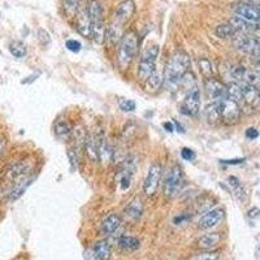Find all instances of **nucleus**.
I'll list each match as a JSON object with an SVG mask.
<instances>
[{
    "label": "nucleus",
    "instance_id": "f257e3e1",
    "mask_svg": "<svg viewBox=\"0 0 260 260\" xmlns=\"http://www.w3.org/2000/svg\"><path fill=\"white\" fill-rule=\"evenodd\" d=\"M191 61L189 55L184 51H177L169 59L164 72V82L169 86H176L181 83L182 78L186 73H189Z\"/></svg>",
    "mask_w": 260,
    "mask_h": 260
},
{
    "label": "nucleus",
    "instance_id": "f03ea898",
    "mask_svg": "<svg viewBox=\"0 0 260 260\" xmlns=\"http://www.w3.org/2000/svg\"><path fill=\"white\" fill-rule=\"evenodd\" d=\"M137 50H138L137 34L133 31H129L125 35H122L117 50V65L120 69L125 70L130 67L132 61L136 58Z\"/></svg>",
    "mask_w": 260,
    "mask_h": 260
},
{
    "label": "nucleus",
    "instance_id": "7ed1b4c3",
    "mask_svg": "<svg viewBox=\"0 0 260 260\" xmlns=\"http://www.w3.org/2000/svg\"><path fill=\"white\" fill-rule=\"evenodd\" d=\"M160 52V47L156 45H152L145 50L141 55L138 64V77L142 81H146L152 73L156 70V59Z\"/></svg>",
    "mask_w": 260,
    "mask_h": 260
},
{
    "label": "nucleus",
    "instance_id": "20e7f679",
    "mask_svg": "<svg viewBox=\"0 0 260 260\" xmlns=\"http://www.w3.org/2000/svg\"><path fill=\"white\" fill-rule=\"evenodd\" d=\"M89 13L91 20V36L94 38L98 45H102L106 39L107 27L103 22V11L102 6L98 2H93L89 6Z\"/></svg>",
    "mask_w": 260,
    "mask_h": 260
},
{
    "label": "nucleus",
    "instance_id": "39448f33",
    "mask_svg": "<svg viewBox=\"0 0 260 260\" xmlns=\"http://www.w3.org/2000/svg\"><path fill=\"white\" fill-rule=\"evenodd\" d=\"M182 169L180 165H173L168 172H166L165 179L163 182V191L166 198H175L180 193L182 188Z\"/></svg>",
    "mask_w": 260,
    "mask_h": 260
},
{
    "label": "nucleus",
    "instance_id": "423d86ee",
    "mask_svg": "<svg viewBox=\"0 0 260 260\" xmlns=\"http://www.w3.org/2000/svg\"><path fill=\"white\" fill-rule=\"evenodd\" d=\"M228 74L234 82L243 83V85L257 86L260 83V73L242 65H230L228 68Z\"/></svg>",
    "mask_w": 260,
    "mask_h": 260
},
{
    "label": "nucleus",
    "instance_id": "0eeeda50",
    "mask_svg": "<svg viewBox=\"0 0 260 260\" xmlns=\"http://www.w3.org/2000/svg\"><path fill=\"white\" fill-rule=\"evenodd\" d=\"M215 103L218 104L221 121L228 125H233L238 122V120L241 118V108H239L238 103L230 100L229 98L219 100V102H215Z\"/></svg>",
    "mask_w": 260,
    "mask_h": 260
},
{
    "label": "nucleus",
    "instance_id": "6e6552de",
    "mask_svg": "<svg viewBox=\"0 0 260 260\" xmlns=\"http://www.w3.org/2000/svg\"><path fill=\"white\" fill-rule=\"evenodd\" d=\"M232 43H233L234 49L238 50L239 52L247 54L248 56L254 55L260 49V40L245 33L234 34L232 36Z\"/></svg>",
    "mask_w": 260,
    "mask_h": 260
},
{
    "label": "nucleus",
    "instance_id": "1a4fd4ad",
    "mask_svg": "<svg viewBox=\"0 0 260 260\" xmlns=\"http://www.w3.org/2000/svg\"><path fill=\"white\" fill-rule=\"evenodd\" d=\"M161 179V166L159 164H152L148 168L147 176H146L145 182H143V193L148 197H151L156 193L159 188V182Z\"/></svg>",
    "mask_w": 260,
    "mask_h": 260
},
{
    "label": "nucleus",
    "instance_id": "9d476101",
    "mask_svg": "<svg viewBox=\"0 0 260 260\" xmlns=\"http://www.w3.org/2000/svg\"><path fill=\"white\" fill-rule=\"evenodd\" d=\"M200 109V91L197 86L188 91V95L182 103V113L188 116H195Z\"/></svg>",
    "mask_w": 260,
    "mask_h": 260
},
{
    "label": "nucleus",
    "instance_id": "9b49d317",
    "mask_svg": "<svg viewBox=\"0 0 260 260\" xmlns=\"http://www.w3.org/2000/svg\"><path fill=\"white\" fill-rule=\"evenodd\" d=\"M134 170H136V161H133V157H127L117 175V182L122 191H126L130 188Z\"/></svg>",
    "mask_w": 260,
    "mask_h": 260
},
{
    "label": "nucleus",
    "instance_id": "f8f14e48",
    "mask_svg": "<svg viewBox=\"0 0 260 260\" xmlns=\"http://www.w3.org/2000/svg\"><path fill=\"white\" fill-rule=\"evenodd\" d=\"M134 11H136V4L133 0H125L120 3L115 11V18H113L112 24L122 27V25L132 18Z\"/></svg>",
    "mask_w": 260,
    "mask_h": 260
},
{
    "label": "nucleus",
    "instance_id": "ddd939ff",
    "mask_svg": "<svg viewBox=\"0 0 260 260\" xmlns=\"http://www.w3.org/2000/svg\"><path fill=\"white\" fill-rule=\"evenodd\" d=\"M229 24L234 27L236 33H245L248 35L254 36L260 40V24H254V22H247L242 18L234 16L229 21Z\"/></svg>",
    "mask_w": 260,
    "mask_h": 260
},
{
    "label": "nucleus",
    "instance_id": "4468645a",
    "mask_svg": "<svg viewBox=\"0 0 260 260\" xmlns=\"http://www.w3.org/2000/svg\"><path fill=\"white\" fill-rule=\"evenodd\" d=\"M233 12L237 17L242 18L247 22H254V24H260V9L250 6L246 3H239L236 7H233Z\"/></svg>",
    "mask_w": 260,
    "mask_h": 260
},
{
    "label": "nucleus",
    "instance_id": "2eb2a0df",
    "mask_svg": "<svg viewBox=\"0 0 260 260\" xmlns=\"http://www.w3.org/2000/svg\"><path fill=\"white\" fill-rule=\"evenodd\" d=\"M206 90L212 102H219V100H223L225 99V98H228L227 86L223 85L220 81H218V79L213 78V77L207 78Z\"/></svg>",
    "mask_w": 260,
    "mask_h": 260
},
{
    "label": "nucleus",
    "instance_id": "dca6fc26",
    "mask_svg": "<svg viewBox=\"0 0 260 260\" xmlns=\"http://www.w3.org/2000/svg\"><path fill=\"white\" fill-rule=\"evenodd\" d=\"M224 218V211L221 208H213L207 211L204 215L200 218L199 220V228L200 229H211V228L216 227Z\"/></svg>",
    "mask_w": 260,
    "mask_h": 260
},
{
    "label": "nucleus",
    "instance_id": "f3484780",
    "mask_svg": "<svg viewBox=\"0 0 260 260\" xmlns=\"http://www.w3.org/2000/svg\"><path fill=\"white\" fill-rule=\"evenodd\" d=\"M242 86V102L246 106L251 107V108H256L260 104V90L256 86L252 85H243Z\"/></svg>",
    "mask_w": 260,
    "mask_h": 260
},
{
    "label": "nucleus",
    "instance_id": "a211bd4d",
    "mask_svg": "<svg viewBox=\"0 0 260 260\" xmlns=\"http://www.w3.org/2000/svg\"><path fill=\"white\" fill-rule=\"evenodd\" d=\"M98 145H99V137L89 136L85 141V151L90 161L98 163L99 161V151H98Z\"/></svg>",
    "mask_w": 260,
    "mask_h": 260
},
{
    "label": "nucleus",
    "instance_id": "6ab92c4d",
    "mask_svg": "<svg viewBox=\"0 0 260 260\" xmlns=\"http://www.w3.org/2000/svg\"><path fill=\"white\" fill-rule=\"evenodd\" d=\"M121 224V218L116 213H112V215L107 216L104 219V221L102 223V227H100V232L104 236H111L112 233H115L117 228Z\"/></svg>",
    "mask_w": 260,
    "mask_h": 260
},
{
    "label": "nucleus",
    "instance_id": "aec40b11",
    "mask_svg": "<svg viewBox=\"0 0 260 260\" xmlns=\"http://www.w3.org/2000/svg\"><path fill=\"white\" fill-rule=\"evenodd\" d=\"M143 213V203L141 200V198L136 197L132 202L129 203L125 208V216H126L129 220L136 221L138 220Z\"/></svg>",
    "mask_w": 260,
    "mask_h": 260
},
{
    "label": "nucleus",
    "instance_id": "412c9836",
    "mask_svg": "<svg viewBox=\"0 0 260 260\" xmlns=\"http://www.w3.org/2000/svg\"><path fill=\"white\" fill-rule=\"evenodd\" d=\"M77 17H78V25H77V27H78L79 33L85 36H91V20L89 8L79 9Z\"/></svg>",
    "mask_w": 260,
    "mask_h": 260
},
{
    "label": "nucleus",
    "instance_id": "4be33fe9",
    "mask_svg": "<svg viewBox=\"0 0 260 260\" xmlns=\"http://www.w3.org/2000/svg\"><path fill=\"white\" fill-rule=\"evenodd\" d=\"M98 151H99V161H102L104 165H108V164L112 161L113 150L112 147L109 146V143L107 142V139L103 138V137H100L99 138Z\"/></svg>",
    "mask_w": 260,
    "mask_h": 260
},
{
    "label": "nucleus",
    "instance_id": "5701e85b",
    "mask_svg": "<svg viewBox=\"0 0 260 260\" xmlns=\"http://www.w3.org/2000/svg\"><path fill=\"white\" fill-rule=\"evenodd\" d=\"M221 242V236L219 233H209L206 236L200 237L198 239V247L203 248V250H207V251H211L212 248L218 247L219 243Z\"/></svg>",
    "mask_w": 260,
    "mask_h": 260
},
{
    "label": "nucleus",
    "instance_id": "b1692460",
    "mask_svg": "<svg viewBox=\"0 0 260 260\" xmlns=\"http://www.w3.org/2000/svg\"><path fill=\"white\" fill-rule=\"evenodd\" d=\"M163 82H164V74H160V73L155 70L151 76L148 77V78L145 81V88L147 91L154 93V91H157L159 89H160V86L163 85Z\"/></svg>",
    "mask_w": 260,
    "mask_h": 260
},
{
    "label": "nucleus",
    "instance_id": "393cba45",
    "mask_svg": "<svg viewBox=\"0 0 260 260\" xmlns=\"http://www.w3.org/2000/svg\"><path fill=\"white\" fill-rule=\"evenodd\" d=\"M94 254L99 260H109V257H111V245H109L108 241L103 239V241H99V242L95 243Z\"/></svg>",
    "mask_w": 260,
    "mask_h": 260
},
{
    "label": "nucleus",
    "instance_id": "a878e982",
    "mask_svg": "<svg viewBox=\"0 0 260 260\" xmlns=\"http://www.w3.org/2000/svg\"><path fill=\"white\" fill-rule=\"evenodd\" d=\"M118 246L124 250V251H136L138 250L141 242L139 239L132 236H122L118 238Z\"/></svg>",
    "mask_w": 260,
    "mask_h": 260
},
{
    "label": "nucleus",
    "instance_id": "bb28decb",
    "mask_svg": "<svg viewBox=\"0 0 260 260\" xmlns=\"http://www.w3.org/2000/svg\"><path fill=\"white\" fill-rule=\"evenodd\" d=\"M227 94L230 100H233L236 103L242 102V86L238 82H229L227 85Z\"/></svg>",
    "mask_w": 260,
    "mask_h": 260
},
{
    "label": "nucleus",
    "instance_id": "cd10ccee",
    "mask_svg": "<svg viewBox=\"0 0 260 260\" xmlns=\"http://www.w3.org/2000/svg\"><path fill=\"white\" fill-rule=\"evenodd\" d=\"M54 132L56 134V137H59V138H68L69 134L72 133V127H70L69 122L67 120L59 118L58 121L55 122Z\"/></svg>",
    "mask_w": 260,
    "mask_h": 260
},
{
    "label": "nucleus",
    "instance_id": "c85d7f7f",
    "mask_svg": "<svg viewBox=\"0 0 260 260\" xmlns=\"http://www.w3.org/2000/svg\"><path fill=\"white\" fill-rule=\"evenodd\" d=\"M204 115H206L207 121L209 124H216L218 121H220L221 117H220V112H219V108H218V104L215 102H212L208 107L206 108L204 111Z\"/></svg>",
    "mask_w": 260,
    "mask_h": 260
},
{
    "label": "nucleus",
    "instance_id": "c756f323",
    "mask_svg": "<svg viewBox=\"0 0 260 260\" xmlns=\"http://www.w3.org/2000/svg\"><path fill=\"white\" fill-rule=\"evenodd\" d=\"M216 35L221 39H227V38H232V36L236 34V30H234V27L228 22V24H221L216 27L215 30Z\"/></svg>",
    "mask_w": 260,
    "mask_h": 260
},
{
    "label": "nucleus",
    "instance_id": "7c9ffc66",
    "mask_svg": "<svg viewBox=\"0 0 260 260\" xmlns=\"http://www.w3.org/2000/svg\"><path fill=\"white\" fill-rule=\"evenodd\" d=\"M198 63H199V69L203 73V76H206L207 78L213 77V65H212V61L209 59H200Z\"/></svg>",
    "mask_w": 260,
    "mask_h": 260
},
{
    "label": "nucleus",
    "instance_id": "2f4dec72",
    "mask_svg": "<svg viewBox=\"0 0 260 260\" xmlns=\"http://www.w3.org/2000/svg\"><path fill=\"white\" fill-rule=\"evenodd\" d=\"M30 181L31 180H24V181L21 182H17V185L15 186V189L12 190V193H11V199L12 200H16L17 198H20L24 194V191L26 190L27 186L30 185Z\"/></svg>",
    "mask_w": 260,
    "mask_h": 260
},
{
    "label": "nucleus",
    "instance_id": "473e14b6",
    "mask_svg": "<svg viewBox=\"0 0 260 260\" xmlns=\"http://www.w3.org/2000/svg\"><path fill=\"white\" fill-rule=\"evenodd\" d=\"M9 51H11V54H12L15 58L21 59L26 55V47H25L24 43L21 42H13L9 46Z\"/></svg>",
    "mask_w": 260,
    "mask_h": 260
},
{
    "label": "nucleus",
    "instance_id": "72a5a7b5",
    "mask_svg": "<svg viewBox=\"0 0 260 260\" xmlns=\"http://www.w3.org/2000/svg\"><path fill=\"white\" fill-rule=\"evenodd\" d=\"M228 181H229L230 186H232V189H233L234 194H236V197L238 198V199L242 200L243 195H245V191H243L242 186H241V184H239L238 180H237L236 177H229Z\"/></svg>",
    "mask_w": 260,
    "mask_h": 260
},
{
    "label": "nucleus",
    "instance_id": "f704fd0d",
    "mask_svg": "<svg viewBox=\"0 0 260 260\" xmlns=\"http://www.w3.org/2000/svg\"><path fill=\"white\" fill-rule=\"evenodd\" d=\"M189 260H220V255L215 251H206L194 255Z\"/></svg>",
    "mask_w": 260,
    "mask_h": 260
},
{
    "label": "nucleus",
    "instance_id": "c9c22d12",
    "mask_svg": "<svg viewBox=\"0 0 260 260\" xmlns=\"http://www.w3.org/2000/svg\"><path fill=\"white\" fill-rule=\"evenodd\" d=\"M79 0H64V8L69 16H73L78 9Z\"/></svg>",
    "mask_w": 260,
    "mask_h": 260
},
{
    "label": "nucleus",
    "instance_id": "e433bc0d",
    "mask_svg": "<svg viewBox=\"0 0 260 260\" xmlns=\"http://www.w3.org/2000/svg\"><path fill=\"white\" fill-rule=\"evenodd\" d=\"M68 159L70 161V165H72V169H77L78 168V152L74 148H69L67 152Z\"/></svg>",
    "mask_w": 260,
    "mask_h": 260
},
{
    "label": "nucleus",
    "instance_id": "4c0bfd02",
    "mask_svg": "<svg viewBox=\"0 0 260 260\" xmlns=\"http://www.w3.org/2000/svg\"><path fill=\"white\" fill-rule=\"evenodd\" d=\"M120 109H122L124 112H133L136 109V102L130 99H124L120 102Z\"/></svg>",
    "mask_w": 260,
    "mask_h": 260
},
{
    "label": "nucleus",
    "instance_id": "58836bf2",
    "mask_svg": "<svg viewBox=\"0 0 260 260\" xmlns=\"http://www.w3.org/2000/svg\"><path fill=\"white\" fill-rule=\"evenodd\" d=\"M65 47H67L69 51L72 52H79L81 51V43L76 39H69L65 43Z\"/></svg>",
    "mask_w": 260,
    "mask_h": 260
},
{
    "label": "nucleus",
    "instance_id": "ea45409f",
    "mask_svg": "<svg viewBox=\"0 0 260 260\" xmlns=\"http://www.w3.org/2000/svg\"><path fill=\"white\" fill-rule=\"evenodd\" d=\"M181 156H182V159H185V160L191 161V160H194L195 154H194V151L193 150H190V148H182Z\"/></svg>",
    "mask_w": 260,
    "mask_h": 260
},
{
    "label": "nucleus",
    "instance_id": "a19ab883",
    "mask_svg": "<svg viewBox=\"0 0 260 260\" xmlns=\"http://www.w3.org/2000/svg\"><path fill=\"white\" fill-rule=\"evenodd\" d=\"M257 136H259V133H257V130L254 129V127H250V129L246 130V137L248 139H255L257 138Z\"/></svg>",
    "mask_w": 260,
    "mask_h": 260
},
{
    "label": "nucleus",
    "instance_id": "79ce46f5",
    "mask_svg": "<svg viewBox=\"0 0 260 260\" xmlns=\"http://www.w3.org/2000/svg\"><path fill=\"white\" fill-rule=\"evenodd\" d=\"M250 58H251L252 63H254L255 65H257V67H260V49L257 50V51L255 52L254 55H251Z\"/></svg>",
    "mask_w": 260,
    "mask_h": 260
},
{
    "label": "nucleus",
    "instance_id": "37998d69",
    "mask_svg": "<svg viewBox=\"0 0 260 260\" xmlns=\"http://www.w3.org/2000/svg\"><path fill=\"white\" fill-rule=\"evenodd\" d=\"M241 2H242V3H246V4H250V6L260 9V0H241Z\"/></svg>",
    "mask_w": 260,
    "mask_h": 260
},
{
    "label": "nucleus",
    "instance_id": "c03bdc74",
    "mask_svg": "<svg viewBox=\"0 0 260 260\" xmlns=\"http://www.w3.org/2000/svg\"><path fill=\"white\" fill-rule=\"evenodd\" d=\"M164 127L166 129V132H173V130H175L172 122H164Z\"/></svg>",
    "mask_w": 260,
    "mask_h": 260
},
{
    "label": "nucleus",
    "instance_id": "a18cd8bd",
    "mask_svg": "<svg viewBox=\"0 0 260 260\" xmlns=\"http://www.w3.org/2000/svg\"><path fill=\"white\" fill-rule=\"evenodd\" d=\"M243 160H223V163L225 164H239L242 163Z\"/></svg>",
    "mask_w": 260,
    "mask_h": 260
},
{
    "label": "nucleus",
    "instance_id": "49530a36",
    "mask_svg": "<svg viewBox=\"0 0 260 260\" xmlns=\"http://www.w3.org/2000/svg\"><path fill=\"white\" fill-rule=\"evenodd\" d=\"M3 150H4V142H0V154L3 152Z\"/></svg>",
    "mask_w": 260,
    "mask_h": 260
}]
</instances>
